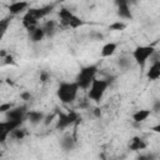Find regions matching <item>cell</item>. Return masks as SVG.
Segmentation results:
<instances>
[{"label": "cell", "instance_id": "obj_10", "mask_svg": "<svg viewBox=\"0 0 160 160\" xmlns=\"http://www.w3.org/2000/svg\"><path fill=\"white\" fill-rule=\"evenodd\" d=\"M128 148L131 151H141V150H145L148 148V144H146V141L142 138H140V136H132L129 140V142H128Z\"/></svg>", "mask_w": 160, "mask_h": 160}, {"label": "cell", "instance_id": "obj_30", "mask_svg": "<svg viewBox=\"0 0 160 160\" xmlns=\"http://www.w3.org/2000/svg\"><path fill=\"white\" fill-rule=\"evenodd\" d=\"M152 111H160V100H156V101H154V104H152V109H151Z\"/></svg>", "mask_w": 160, "mask_h": 160}, {"label": "cell", "instance_id": "obj_27", "mask_svg": "<svg viewBox=\"0 0 160 160\" xmlns=\"http://www.w3.org/2000/svg\"><path fill=\"white\" fill-rule=\"evenodd\" d=\"M154 155L152 154H141V155H139L138 158H136V160H154Z\"/></svg>", "mask_w": 160, "mask_h": 160}, {"label": "cell", "instance_id": "obj_15", "mask_svg": "<svg viewBox=\"0 0 160 160\" xmlns=\"http://www.w3.org/2000/svg\"><path fill=\"white\" fill-rule=\"evenodd\" d=\"M26 119L32 124V125H38L41 121L45 120V114L40 110H29L26 114Z\"/></svg>", "mask_w": 160, "mask_h": 160}, {"label": "cell", "instance_id": "obj_8", "mask_svg": "<svg viewBox=\"0 0 160 160\" xmlns=\"http://www.w3.org/2000/svg\"><path fill=\"white\" fill-rule=\"evenodd\" d=\"M29 110H26V106H18L12 108L10 111L5 114L6 120H15V121H24L26 119V114Z\"/></svg>", "mask_w": 160, "mask_h": 160}, {"label": "cell", "instance_id": "obj_9", "mask_svg": "<svg viewBox=\"0 0 160 160\" xmlns=\"http://www.w3.org/2000/svg\"><path fill=\"white\" fill-rule=\"evenodd\" d=\"M116 5H118V16L122 20H132V12L129 8V2L125 1V0H121V1H116Z\"/></svg>", "mask_w": 160, "mask_h": 160}, {"label": "cell", "instance_id": "obj_4", "mask_svg": "<svg viewBox=\"0 0 160 160\" xmlns=\"http://www.w3.org/2000/svg\"><path fill=\"white\" fill-rule=\"evenodd\" d=\"M59 18H60V22L62 26L65 28H70V29H78L80 26L84 25V21L75 15L71 10L66 9V8H61L59 10Z\"/></svg>", "mask_w": 160, "mask_h": 160}, {"label": "cell", "instance_id": "obj_20", "mask_svg": "<svg viewBox=\"0 0 160 160\" xmlns=\"http://www.w3.org/2000/svg\"><path fill=\"white\" fill-rule=\"evenodd\" d=\"M41 26H42V29L45 31V35L49 36V38L54 36V34L56 32V22L54 20H48Z\"/></svg>", "mask_w": 160, "mask_h": 160}, {"label": "cell", "instance_id": "obj_7", "mask_svg": "<svg viewBox=\"0 0 160 160\" xmlns=\"http://www.w3.org/2000/svg\"><path fill=\"white\" fill-rule=\"evenodd\" d=\"M22 121H15V120H5L0 122V141L5 142L8 136L11 135V132L19 128H21Z\"/></svg>", "mask_w": 160, "mask_h": 160}, {"label": "cell", "instance_id": "obj_19", "mask_svg": "<svg viewBox=\"0 0 160 160\" xmlns=\"http://www.w3.org/2000/svg\"><path fill=\"white\" fill-rule=\"evenodd\" d=\"M29 34H30V39H31L32 42H40V41L46 36V35H45V31H44V29H42V26L35 28V29L31 30Z\"/></svg>", "mask_w": 160, "mask_h": 160}, {"label": "cell", "instance_id": "obj_6", "mask_svg": "<svg viewBox=\"0 0 160 160\" xmlns=\"http://www.w3.org/2000/svg\"><path fill=\"white\" fill-rule=\"evenodd\" d=\"M80 120V115L76 111H69L66 114L60 112L56 118V129L58 130H64L74 124H76Z\"/></svg>", "mask_w": 160, "mask_h": 160}, {"label": "cell", "instance_id": "obj_31", "mask_svg": "<svg viewBox=\"0 0 160 160\" xmlns=\"http://www.w3.org/2000/svg\"><path fill=\"white\" fill-rule=\"evenodd\" d=\"M55 118V115L54 114H51V115H48V116H45V125H49V122H51L52 121V119Z\"/></svg>", "mask_w": 160, "mask_h": 160}, {"label": "cell", "instance_id": "obj_21", "mask_svg": "<svg viewBox=\"0 0 160 160\" xmlns=\"http://www.w3.org/2000/svg\"><path fill=\"white\" fill-rule=\"evenodd\" d=\"M125 28H126V24L124 21H121V20H116V21H114V22H111L109 25V29L110 30H115V31H122Z\"/></svg>", "mask_w": 160, "mask_h": 160}, {"label": "cell", "instance_id": "obj_28", "mask_svg": "<svg viewBox=\"0 0 160 160\" xmlns=\"http://www.w3.org/2000/svg\"><path fill=\"white\" fill-rule=\"evenodd\" d=\"M49 76H50V75H49L48 71H40V76H39V79H40L41 82H45V81H48Z\"/></svg>", "mask_w": 160, "mask_h": 160}, {"label": "cell", "instance_id": "obj_25", "mask_svg": "<svg viewBox=\"0 0 160 160\" xmlns=\"http://www.w3.org/2000/svg\"><path fill=\"white\" fill-rule=\"evenodd\" d=\"M12 108H14V105H12L11 102H2V104L0 105V112L6 114V112L10 111Z\"/></svg>", "mask_w": 160, "mask_h": 160}, {"label": "cell", "instance_id": "obj_12", "mask_svg": "<svg viewBox=\"0 0 160 160\" xmlns=\"http://www.w3.org/2000/svg\"><path fill=\"white\" fill-rule=\"evenodd\" d=\"M146 78L150 81H155L160 79V60H154V62L150 65L149 70L146 71Z\"/></svg>", "mask_w": 160, "mask_h": 160}, {"label": "cell", "instance_id": "obj_17", "mask_svg": "<svg viewBox=\"0 0 160 160\" xmlns=\"http://www.w3.org/2000/svg\"><path fill=\"white\" fill-rule=\"evenodd\" d=\"M116 49H118V44H116V42H112V41L106 42V44L101 48L100 55H101L102 58H110V56H112V55L115 54Z\"/></svg>", "mask_w": 160, "mask_h": 160}, {"label": "cell", "instance_id": "obj_11", "mask_svg": "<svg viewBox=\"0 0 160 160\" xmlns=\"http://www.w3.org/2000/svg\"><path fill=\"white\" fill-rule=\"evenodd\" d=\"M54 5H45V6H41V8H32V9H29L28 11L36 19V20H41L44 19L46 15H49L52 10Z\"/></svg>", "mask_w": 160, "mask_h": 160}, {"label": "cell", "instance_id": "obj_26", "mask_svg": "<svg viewBox=\"0 0 160 160\" xmlns=\"http://www.w3.org/2000/svg\"><path fill=\"white\" fill-rule=\"evenodd\" d=\"M118 64H119L120 68H122V69H128L129 65H130V61H129L128 58H120L119 61H118Z\"/></svg>", "mask_w": 160, "mask_h": 160}, {"label": "cell", "instance_id": "obj_3", "mask_svg": "<svg viewBox=\"0 0 160 160\" xmlns=\"http://www.w3.org/2000/svg\"><path fill=\"white\" fill-rule=\"evenodd\" d=\"M108 88H109V81L108 80H105V79H95L92 81L91 86L88 90L89 99L92 100L94 102L99 104L102 100V98H104Z\"/></svg>", "mask_w": 160, "mask_h": 160}, {"label": "cell", "instance_id": "obj_33", "mask_svg": "<svg viewBox=\"0 0 160 160\" xmlns=\"http://www.w3.org/2000/svg\"><path fill=\"white\" fill-rule=\"evenodd\" d=\"M94 112H95V116H98V118H100V116H101V111H100V109H99V108H96V109L94 110Z\"/></svg>", "mask_w": 160, "mask_h": 160}, {"label": "cell", "instance_id": "obj_14", "mask_svg": "<svg viewBox=\"0 0 160 160\" xmlns=\"http://www.w3.org/2000/svg\"><path fill=\"white\" fill-rule=\"evenodd\" d=\"M29 6V2L26 1H14L8 6V10L11 15H19L21 12H24Z\"/></svg>", "mask_w": 160, "mask_h": 160}, {"label": "cell", "instance_id": "obj_5", "mask_svg": "<svg viewBox=\"0 0 160 160\" xmlns=\"http://www.w3.org/2000/svg\"><path fill=\"white\" fill-rule=\"evenodd\" d=\"M154 52H155V48L152 45H139L132 50L131 56L135 60V62L142 68L149 60V58L152 56Z\"/></svg>", "mask_w": 160, "mask_h": 160}, {"label": "cell", "instance_id": "obj_16", "mask_svg": "<svg viewBox=\"0 0 160 160\" xmlns=\"http://www.w3.org/2000/svg\"><path fill=\"white\" fill-rule=\"evenodd\" d=\"M152 110L150 109H140V110H136L134 114H132V120L138 124L140 122H144L145 120H148V118L151 115Z\"/></svg>", "mask_w": 160, "mask_h": 160}, {"label": "cell", "instance_id": "obj_13", "mask_svg": "<svg viewBox=\"0 0 160 160\" xmlns=\"http://www.w3.org/2000/svg\"><path fill=\"white\" fill-rule=\"evenodd\" d=\"M22 26L30 32L31 30H34L35 28H38L39 26V20H36L29 11H26L25 12V15L22 16Z\"/></svg>", "mask_w": 160, "mask_h": 160}, {"label": "cell", "instance_id": "obj_32", "mask_svg": "<svg viewBox=\"0 0 160 160\" xmlns=\"http://www.w3.org/2000/svg\"><path fill=\"white\" fill-rule=\"evenodd\" d=\"M151 131H154L156 134H160V122L156 124V125H154V126H151Z\"/></svg>", "mask_w": 160, "mask_h": 160}, {"label": "cell", "instance_id": "obj_22", "mask_svg": "<svg viewBox=\"0 0 160 160\" xmlns=\"http://www.w3.org/2000/svg\"><path fill=\"white\" fill-rule=\"evenodd\" d=\"M25 135H26L25 129L19 128V129L14 130V131L11 132V135H10V136H11L12 139H15V140H21V139H24V138H25Z\"/></svg>", "mask_w": 160, "mask_h": 160}, {"label": "cell", "instance_id": "obj_23", "mask_svg": "<svg viewBox=\"0 0 160 160\" xmlns=\"http://www.w3.org/2000/svg\"><path fill=\"white\" fill-rule=\"evenodd\" d=\"M16 62H15V59H14V56L11 55V54H6V56H4L2 58V65H15Z\"/></svg>", "mask_w": 160, "mask_h": 160}, {"label": "cell", "instance_id": "obj_24", "mask_svg": "<svg viewBox=\"0 0 160 160\" xmlns=\"http://www.w3.org/2000/svg\"><path fill=\"white\" fill-rule=\"evenodd\" d=\"M10 24V19L9 18H5L2 20H0V28H1V35L5 34V31L8 30V26Z\"/></svg>", "mask_w": 160, "mask_h": 160}, {"label": "cell", "instance_id": "obj_2", "mask_svg": "<svg viewBox=\"0 0 160 160\" xmlns=\"http://www.w3.org/2000/svg\"><path fill=\"white\" fill-rule=\"evenodd\" d=\"M96 72H98V65L82 66L79 70V74L76 75V79H75L79 88L81 90H89L92 81L96 79Z\"/></svg>", "mask_w": 160, "mask_h": 160}, {"label": "cell", "instance_id": "obj_18", "mask_svg": "<svg viewBox=\"0 0 160 160\" xmlns=\"http://www.w3.org/2000/svg\"><path fill=\"white\" fill-rule=\"evenodd\" d=\"M75 145H76V140H75L71 135L64 136V138L61 139V141H60V146H61V149L65 150V151L72 150V149L75 148Z\"/></svg>", "mask_w": 160, "mask_h": 160}, {"label": "cell", "instance_id": "obj_1", "mask_svg": "<svg viewBox=\"0 0 160 160\" xmlns=\"http://www.w3.org/2000/svg\"><path fill=\"white\" fill-rule=\"evenodd\" d=\"M79 90L80 88L76 84V81H62L58 86L56 95L62 104H71L76 99Z\"/></svg>", "mask_w": 160, "mask_h": 160}, {"label": "cell", "instance_id": "obj_29", "mask_svg": "<svg viewBox=\"0 0 160 160\" xmlns=\"http://www.w3.org/2000/svg\"><path fill=\"white\" fill-rule=\"evenodd\" d=\"M20 98H21L24 101H29V100L31 99V94H30V91H22V92L20 94Z\"/></svg>", "mask_w": 160, "mask_h": 160}]
</instances>
